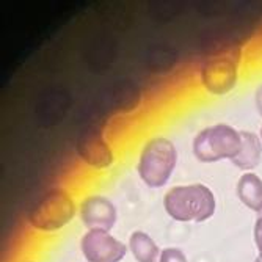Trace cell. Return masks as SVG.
<instances>
[{"label":"cell","mask_w":262,"mask_h":262,"mask_svg":"<svg viewBox=\"0 0 262 262\" xmlns=\"http://www.w3.org/2000/svg\"><path fill=\"white\" fill-rule=\"evenodd\" d=\"M166 213L181 223H203L213 217L217 201L213 192L204 184L176 185L163 196Z\"/></svg>","instance_id":"6da1fadb"},{"label":"cell","mask_w":262,"mask_h":262,"mask_svg":"<svg viewBox=\"0 0 262 262\" xmlns=\"http://www.w3.org/2000/svg\"><path fill=\"white\" fill-rule=\"evenodd\" d=\"M176 163L178 151L173 141L165 137H154L140 151L137 171L148 187L160 188L170 181Z\"/></svg>","instance_id":"7a4b0ae2"},{"label":"cell","mask_w":262,"mask_h":262,"mask_svg":"<svg viewBox=\"0 0 262 262\" xmlns=\"http://www.w3.org/2000/svg\"><path fill=\"white\" fill-rule=\"evenodd\" d=\"M76 217V203L66 190L52 188L46 192L29 210L27 222L38 232H57Z\"/></svg>","instance_id":"3957f363"},{"label":"cell","mask_w":262,"mask_h":262,"mask_svg":"<svg viewBox=\"0 0 262 262\" xmlns=\"http://www.w3.org/2000/svg\"><path fill=\"white\" fill-rule=\"evenodd\" d=\"M242 149L241 132L228 124L203 129L193 140V154L203 163L232 160Z\"/></svg>","instance_id":"277c9868"},{"label":"cell","mask_w":262,"mask_h":262,"mask_svg":"<svg viewBox=\"0 0 262 262\" xmlns=\"http://www.w3.org/2000/svg\"><path fill=\"white\" fill-rule=\"evenodd\" d=\"M239 79V54L219 52L210 55L201 66L200 80L204 90L213 96H223L232 91Z\"/></svg>","instance_id":"5b68a950"},{"label":"cell","mask_w":262,"mask_h":262,"mask_svg":"<svg viewBox=\"0 0 262 262\" xmlns=\"http://www.w3.org/2000/svg\"><path fill=\"white\" fill-rule=\"evenodd\" d=\"M127 245L108 231H86L80 241V251L86 262H121L127 254Z\"/></svg>","instance_id":"8992f818"},{"label":"cell","mask_w":262,"mask_h":262,"mask_svg":"<svg viewBox=\"0 0 262 262\" xmlns=\"http://www.w3.org/2000/svg\"><path fill=\"white\" fill-rule=\"evenodd\" d=\"M77 156L94 170H107L112 166L115 156L99 129H86L77 140Z\"/></svg>","instance_id":"52a82bcc"},{"label":"cell","mask_w":262,"mask_h":262,"mask_svg":"<svg viewBox=\"0 0 262 262\" xmlns=\"http://www.w3.org/2000/svg\"><path fill=\"white\" fill-rule=\"evenodd\" d=\"M80 220L83 226L91 229L108 231L116 225L118 212L115 204L102 195H90L80 204Z\"/></svg>","instance_id":"ba28073f"},{"label":"cell","mask_w":262,"mask_h":262,"mask_svg":"<svg viewBox=\"0 0 262 262\" xmlns=\"http://www.w3.org/2000/svg\"><path fill=\"white\" fill-rule=\"evenodd\" d=\"M237 198L248 209L262 212V179L256 173H245L241 176L235 187Z\"/></svg>","instance_id":"9c48e42d"},{"label":"cell","mask_w":262,"mask_h":262,"mask_svg":"<svg viewBox=\"0 0 262 262\" xmlns=\"http://www.w3.org/2000/svg\"><path fill=\"white\" fill-rule=\"evenodd\" d=\"M241 137H242V149L239 156L232 159L231 162L237 168L248 171V170L256 168L262 159V141H260V137L248 130H242Z\"/></svg>","instance_id":"30bf717a"},{"label":"cell","mask_w":262,"mask_h":262,"mask_svg":"<svg viewBox=\"0 0 262 262\" xmlns=\"http://www.w3.org/2000/svg\"><path fill=\"white\" fill-rule=\"evenodd\" d=\"M129 251L137 262H156L162 250L149 234L134 231L129 237Z\"/></svg>","instance_id":"8fae6325"},{"label":"cell","mask_w":262,"mask_h":262,"mask_svg":"<svg viewBox=\"0 0 262 262\" xmlns=\"http://www.w3.org/2000/svg\"><path fill=\"white\" fill-rule=\"evenodd\" d=\"M159 262H188L187 256L179 248H163L159 256Z\"/></svg>","instance_id":"7c38bea8"},{"label":"cell","mask_w":262,"mask_h":262,"mask_svg":"<svg viewBox=\"0 0 262 262\" xmlns=\"http://www.w3.org/2000/svg\"><path fill=\"white\" fill-rule=\"evenodd\" d=\"M253 235H254V244H256V248H257V256L262 259V217H259L256 220Z\"/></svg>","instance_id":"4fadbf2b"},{"label":"cell","mask_w":262,"mask_h":262,"mask_svg":"<svg viewBox=\"0 0 262 262\" xmlns=\"http://www.w3.org/2000/svg\"><path fill=\"white\" fill-rule=\"evenodd\" d=\"M254 104H256V108H257L259 115L262 116V83L257 86V90L254 93Z\"/></svg>","instance_id":"5bb4252c"},{"label":"cell","mask_w":262,"mask_h":262,"mask_svg":"<svg viewBox=\"0 0 262 262\" xmlns=\"http://www.w3.org/2000/svg\"><path fill=\"white\" fill-rule=\"evenodd\" d=\"M254 262H262V259H260V257H259V256H257V257H256V259H254Z\"/></svg>","instance_id":"9a60e30c"},{"label":"cell","mask_w":262,"mask_h":262,"mask_svg":"<svg viewBox=\"0 0 262 262\" xmlns=\"http://www.w3.org/2000/svg\"><path fill=\"white\" fill-rule=\"evenodd\" d=\"M260 141H262V127H260Z\"/></svg>","instance_id":"2e32d148"},{"label":"cell","mask_w":262,"mask_h":262,"mask_svg":"<svg viewBox=\"0 0 262 262\" xmlns=\"http://www.w3.org/2000/svg\"><path fill=\"white\" fill-rule=\"evenodd\" d=\"M27 262H33V260H27Z\"/></svg>","instance_id":"e0dca14e"}]
</instances>
